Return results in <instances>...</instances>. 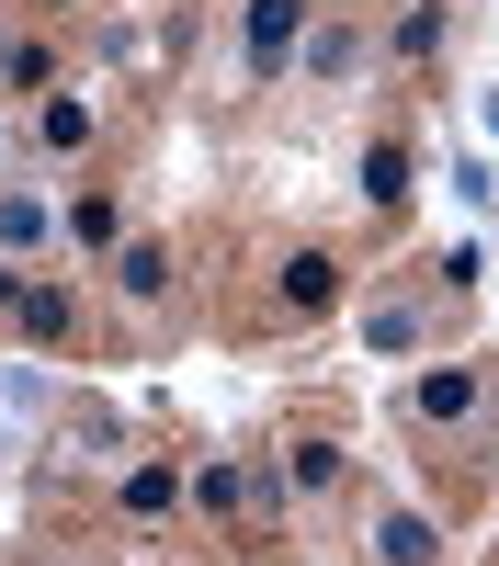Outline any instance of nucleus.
Returning <instances> with one entry per match:
<instances>
[{"label": "nucleus", "instance_id": "8", "mask_svg": "<svg viewBox=\"0 0 499 566\" xmlns=\"http://www.w3.org/2000/svg\"><path fill=\"white\" fill-rule=\"evenodd\" d=\"M58 239H69L80 261H91V250H114V239H125V205L91 181V193H69V205H58Z\"/></svg>", "mask_w": 499, "mask_h": 566}, {"label": "nucleus", "instance_id": "7", "mask_svg": "<svg viewBox=\"0 0 499 566\" xmlns=\"http://www.w3.org/2000/svg\"><path fill=\"white\" fill-rule=\"evenodd\" d=\"M91 125H103V114H91V91H45V103H34V148H45V159H80Z\"/></svg>", "mask_w": 499, "mask_h": 566}, {"label": "nucleus", "instance_id": "3", "mask_svg": "<svg viewBox=\"0 0 499 566\" xmlns=\"http://www.w3.org/2000/svg\"><path fill=\"white\" fill-rule=\"evenodd\" d=\"M58 250V193H45V181H0V261H45Z\"/></svg>", "mask_w": 499, "mask_h": 566}, {"label": "nucleus", "instance_id": "6", "mask_svg": "<svg viewBox=\"0 0 499 566\" xmlns=\"http://www.w3.org/2000/svg\"><path fill=\"white\" fill-rule=\"evenodd\" d=\"M352 69H363V34H352V23H306V45H295V80H306V91H341Z\"/></svg>", "mask_w": 499, "mask_h": 566}, {"label": "nucleus", "instance_id": "5", "mask_svg": "<svg viewBox=\"0 0 499 566\" xmlns=\"http://www.w3.org/2000/svg\"><path fill=\"white\" fill-rule=\"evenodd\" d=\"M363 544H375V566H443V522H432V510H408V499H375Z\"/></svg>", "mask_w": 499, "mask_h": 566}, {"label": "nucleus", "instance_id": "11", "mask_svg": "<svg viewBox=\"0 0 499 566\" xmlns=\"http://www.w3.org/2000/svg\"><path fill=\"white\" fill-rule=\"evenodd\" d=\"M363 352H420V306H363Z\"/></svg>", "mask_w": 499, "mask_h": 566}, {"label": "nucleus", "instance_id": "18", "mask_svg": "<svg viewBox=\"0 0 499 566\" xmlns=\"http://www.w3.org/2000/svg\"><path fill=\"white\" fill-rule=\"evenodd\" d=\"M45 12H69V0H45Z\"/></svg>", "mask_w": 499, "mask_h": 566}, {"label": "nucleus", "instance_id": "15", "mask_svg": "<svg viewBox=\"0 0 499 566\" xmlns=\"http://www.w3.org/2000/svg\"><path fill=\"white\" fill-rule=\"evenodd\" d=\"M0 80H12V91H45V45H34V34H0Z\"/></svg>", "mask_w": 499, "mask_h": 566}, {"label": "nucleus", "instance_id": "9", "mask_svg": "<svg viewBox=\"0 0 499 566\" xmlns=\"http://www.w3.org/2000/svg\"><path fill=\"white\" fill-rule=\"evenodd\" d=\"M114 283H125V306H159V295H170V250H159V239H125V250H114Z\"/></svg>", "mask_w": 499, "mask_h": 566}, {"label": "nucleus", "instance_id": "1", "mask_svg": "<svg viewBox=\"0 0 499 566\" xmlns=\"http://www.w3.org/2000/svg\"><path fill=\"white\" fill-rule=\"evenodd\" d=\"M295 45H306V0H239V80H295Z\"/></svg>", "mask_w": 499, "mask_h": 566}, {"label": "nucleus", "instance_id": "17", "mask_svg": "<svg viewBox=\"0 0 499 566\" xmlns=\"http://www.w3.org/2000/svg\"><path fill=\"white\" fill-rule=\"evenodd\" d=\"M23 283H34L23 261H0V317H12V306H23Z\"/></svg>", "mask_w": 499, "mask_h": 566}, {"label": "nucleus", "instance_id": "2", "mask_svg": "<svg viewBox=\"0 0 499 566\" xmlns=\"http://www.w3.org/2000/svg\"><path fill=\"white\" fill-rule=\"evenodd\" d=\"M420 431H477L488 419V363H432V374H408V397H397Z\"/></svg>", "mask_w": 499, "mask_h": 566}, {"label": "nucleus", "instance_id": "4", "mask_svg": "<svg viewBox=\"0 0 499 566\" xmlns=\"http://www.w3.org/2000/svg\"><path fill=\"white\" fill-rule=\"evenodd\" d=\"M272 306H284V317H330L341 306V250H284V261H272Z\"/></svg>", "mask_w": 499, "mask_h": 566}, {"label": "nucleus", "instance_id": "10", "mask_svg": "<svg viewBox=\"0 0 499 566\" xmlns=\"http://www.w3.org/2000/svg\"><path fill=\"white\" fill-rule=\"evenodd\" d=\"M341 476H352V464H341V442H318V431H306V442L284 453V488H295V499H330Z\"/></svg>", "mask_w": 499, "mask_h": 566}, {"label": "nucleus", "instance_id": "16", "mask_svg": "<svg viewBox=\"0 0 499 566\" xmlns=\"http://www.w3.org/2000/svg\"><path fill=\"white\" fill-rule=\"evenodd\" d=\"M239 499H250V488H239V464H205V476H194V510H216V522H227Z\"/></svg>", "mask_w": 499, "mask_h": 566}, {"label": "nucleus", "instance_id": "12", "mask_svg": "<svg viewBox=\"0 0 499 566\" xmlns=\"http://www.w3.org/2000/svg\"><path fill=\"white\" fill-rule=\"evenodd\" d=\"M170 499H181V464H136V476H125V510H136V522H159Z\"/></svg>", "mask_w": 499, "mask_h": 566}, {"label": "nucleus", "instance_id": "14", "mask_svg": "<svg viewBox=\"0 0 499 566\" xmlns=\"http://www.w3.org/2000/svg\"><path fill=\"white\" fill-rule=\"evenodd\" d=\"M23 328H34V340H58V328H69V283H23V306H12Z\"/></svg>", "mask_w": 499, "mask_h": 566}, {"label": "nucleus", "instance_id": "13", "mask_svg": "<svg viewBox=\"0 0 499 566\" xmlns=\"http://www.w3.org/2000/svg\"><path fill=\"white\" fill-rule=\"evenodd\" d=\"M363 193L397 216V205H408V148H363Z\"/></svg>", "mask_w": 499, "mask_h": 566}]
</instances>
